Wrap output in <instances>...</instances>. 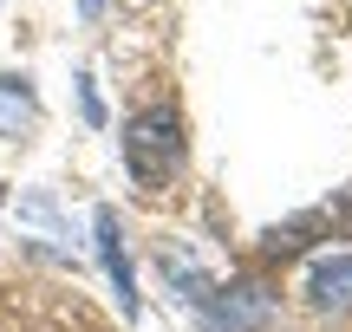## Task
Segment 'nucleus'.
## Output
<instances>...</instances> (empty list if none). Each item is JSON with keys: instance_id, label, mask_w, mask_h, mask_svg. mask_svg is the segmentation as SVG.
I'll return each instance as SVG.
<instances>
[{"instance_id": "4", "label": "nucleus", "mask_w": 352, "mask_h": 332, "mask_svg": "<svg viewBox=\"0 0 352 332\" xmlns=\"http://www.w3.org/2000/svg\"><path fill=\"white\" fill-rule=\"evenodd\" d=\"M20 124H33V91H26L20 72H7V78H0V130L13 137Z\"/></svg>"}, {"instance_id": "1", "label": "nucleus", "mask_w": 352, "mask_h": 332, "mask_svg": "<svg viewBox=\"0 0 352 332\" xmlns=\"http://www.w3.org/2000/svg\"><path fill=\"white\" fill-rule=\"evenodd\" d=\"M183 111L176 104H144L124 124V169L138 176V189H164L183 169Z\"/></svg>"}, {"instance_id": "5", "label": "nucleus", "mask_w": 352, "mask_h": 332, "mask_svg": "<svg viewBox=\"0 0 352 332\" xmlns=\"http://www.w3.org/2000/svg\"><path fill=\"white\" fill-rule=\"evenodd\" d=\"M333 222H340V228H346V235H352V189H346V195H340V209H333Z\"/></svg>"}, {"instance_id": "6", "label": "nucleus", "mask_w": 352, "mask_h": 332, "mask_svg": "<svg viewBox=\"0 0 352 332\" xmlns=\"http://www.w3.org/2000/svg\"><path fill=\"white\" fill-rule=\"evenodd\" d=\"M85 13H98V0H85Z\"/></svg>"}, {"instance_id": "3", "label": "nucleus", "mask_w": 352, "mask_h": 332, "mask_svg": "<svg viewBox=\"0 0 352 332\" xmlns=\"http://www.w3.org/2000/svg\"><path fill=\"white\" fill-rule=\"evenodd\" d=\"M98 254H104V274H111V287L124 294V313H131V307H138V300H131L138 287H131V261H124V248H118V215H111V209H98Z\"/></svg>"}, {"instance_id": "2", "label": "nucleus", "mask_w": 352, "mask_h": 332, "mask_svg": "<svg viewBox=\"0 0 352 332\" xmlns=\"http://www.w3.org/2000/svg\"><path fill=\"white\" fill-rule=\"evenodd\" d=\"M307 294H314L320 313H346V307H352V254L314 261V281H307Z\"/></svg>"}]
</instances>
